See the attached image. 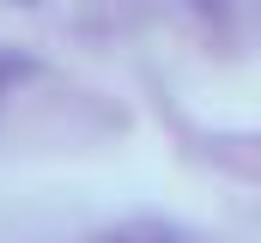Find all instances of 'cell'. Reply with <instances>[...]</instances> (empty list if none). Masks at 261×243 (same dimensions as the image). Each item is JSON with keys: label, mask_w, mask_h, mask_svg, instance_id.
<instances>
[{"label": "cell", "mask_w": 261, "mask_h": 243, "mask_svg": "<svg viewBox=\"0 0 261 243\" xmlns=\"http://www.w3.org/2000/svg\"><path fill=\"white\" fill-rule=\"evenodd\" d=\"M18 73H24V61H18V55H6V49H0V91H6V85H12Z\"/></svg>", "instance_id": "2"}, {"label": "cell", "mask_w": 261, "mask_h": 243, "mask_svg": "<svg viewBox=\"0 0 261 243\" xmlns=\"http://www.w3.org/2000/svg\"><path fill=\"white\" fill-rule=\"evenodd\" d=\"M97 243H182L176 231H164V225H122V231H110V237Z\"/></svg>", "instance_id": "1"}]
</instances>
